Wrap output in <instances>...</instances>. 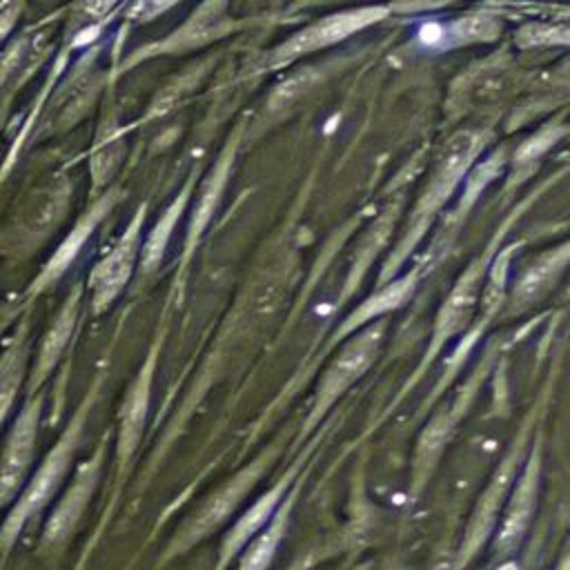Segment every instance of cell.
Returning a JSON list of instances; mask_svg holds the SVG:
<instances>
[{
    "instance_id": "30bf717a",
    "label": "cell",
    "mask_w": 570,
    "mask_h": 570,
    "mask_svg": "<svg viewBox=\"0 0 570 570\" xmlns=\"http://www.w3.org/2000/svg\"><path fill=\"white\" fill-rule=\"evenodd\" d=\"M116 200H118V189H109L87 207V212L76 220V225L69 229V234L62 238V243L53 249L49 261L42 265V269L29 285L27 296H38L40 292L49 289L51 285H56L62 278V274L71 267L78 252L85 247L87 238L94 234V229L100 225V220L109 214V209L114 207Z\"/></svg>"
},
{
    "instance_id": "d6986e66",
    "label": "cell",
    "mask_w": 570,
    "mask_h": 570,
    "mask_svg": "<svg viewBox=\"0 0 570 570\" xmlns=\"http://www.w3.org/2000/svg\"><path fill=\"white\" fill-rule=\"evenodd\" d=\"M568 261H570V243L557 247L554 252H548L546 256H541L534 265H530L523 272V276L514 285L512 303L514 305H528V303L537 301L554 283L557 274L566 267Z\"/></svg>"
},
{
    "instance_id": "ac0fdd59",
    "label": "cell",
    "mask_w": 570,
    "mask_h": 570,
    "mask_svg": "<svg viewBox=\"0 0 570 570\" xmlns=\"http://www.w3.org/2000/svg\"><path fill=\"white\" fill-rule=\"evenodd\" d=\"M479 276L481 272L476 269H470L452 289V294L448 296V301L443 303L441 307V314L436 318V325H434V341H432V350H439V345L459 330L461 323H465L470 309H472V303L476 298V292H479Z\"/></svg>"
},
{
    "instance_id": "7402d4cb",
    "label": "cell",
    "mask_w": 570,
    "mask_h": 570,
    "mask_svg": "<svg viewBox=\"0 0 570 570\" xmlns=\"http://www.w3.org/2000/svg\"><path fill=\"white\" fill-rule=\"evenodd\" d=\"M412 283L414 278H403V281H396L383 289H379L376 294H372L370 298H365L341 325H338V332L334 336V341L361 330L363 325H367L370 321H374L376 316L385 314V312H392L394 307H399L405 296L412 292Z\"/></svg>"
},
{
    "instance_id": "52a82bcc",
    "label": "cell",
    "mask_w": 570,
    "mask_h": 570,
    "mask_svg": "<svg viewBox=\"0 0 570 570\" xmlns=\"http://www.w3.org/2000/svg\"><path fill=\"white\" fill-rule=\"evenodd\" d=\"M42 394H29L16 414L7 441L0 452V510L16 501L24 488L27 474L31 470L38 443V425L42 416Z\"/></svg>"
},
{
    "instance_id": "7a4b0ae2",
    "label": "cell",
    "mask_w": 570,
    "mask_h": 570,
    "mask_svg": "<svg viewBox=\"0 0 570 570\" xmlns=\"http://www.w3.org/2000/svg\"><path fill=\"white\" fill-rule=\"evenodd\" d=\"M274 448L263 452L258 459L249 461L243 470L234 472L220 488H216L191 514L183 521L178 532L171 537L165 559H174L187 550H191L196 543L214 534L232 514L234 510L245 501V497L252 492V488L261 481V476L267 472Z\"/></svg>"
},
{
    "instance_id": "3957f363",
    "label": "cell",
    "mask_w": 570,
    "mask_h": 570,
    "mask_svg": "<svg viewBox=\"0 0 570 570\" xmlns=\"http://www.w3.org/2000/svg\"><path fill=\"white\" fill-rule=\"evenodd\" d=\"M387 9L385 7H356V9H345L338 13L323 16L321 20L294 31L289 38H285L281 45H276L272 51H267L265 65L267 67H285L292 60L321 51L325 47H332L352 33L379 22L385 18Z\"/></svg>"
},
{
    "instance_id": "ffe728a7",
    "label": "cell",
    "mask_w": 570,
    "mask_h": 570,
    "mask_svg": "<svg viewBox=\"0 0 570 570\" xmlns=\"http://www.w3.org/2000/svg\"><path fill=\"white\" fill-rule=\"evenodd\" d=\"M476 136L470 134V131H461L456 134L448 145H445V151H443V158H441V167H439V174L434 178V185L430 189V205L428 209L436 207V203L450 194L452 185L459 180L461 171L468 167L470 158L474 156V149H476Z\"/></svg>"
},
{
    "instance_id": "d4e9b609",
    "label": "cell",
    "mask_w": 570,
    "mask_h": 570,
    "mask_svg": "<svg viewBox=\"0 0 570 570\" xmlns=\"http://www.w3.org/2000/svg\"><path fill=\"white\" fill-rule=\"evenodd\" d=\"M183 0H129V4L122 11V18L131 24H145L169 11Z\"/></svg>"
},
{
    "instance_id": "44dd1931",
    "label": "cell",
    "mask_w": 570,
    "mask_h": 570,
    "mask_svg": "<svg viewBox=\"0 0 570 570\" xmlns=\"http://www.w3.org/2000/svg\"><path fill=\"white\" fill-rule=\"evenodd\" d=\"M534 497H537V459L532 456L530 465L525 468L519 485H517V492H514V499L510 503V510L505 514V521H503V528L499 532V548L501 550H510L514 548V543L521 539L523 530H525V523L532 514V505H534Z\"/></svg>"
},
{
    "instance_id": "ba28073f",
    "label": "cell",
    "mask_w": 570,
    "mask_h": 570,
    "mask_svg": "<svg viewBox=\"0 0 570 570\" xmlns=\"http://www.w3.org/2000/svg\"><path fill=\"white\" fill-rule=\"evenodd\" d=\"M102 459H105V443L91 454V459H87L80 465V470L76 472L71 483L62 492L60 501L51 510V514L45 523V530H42V539H40L45 552L60 550L76 532V528L94 497V490L98 485Z\"/></svg>"
},
{
    "instance_id": "8992f818",
    "label": "cell",
    "mask_w": 570,
    "mask_h": 570,
    "mask_svg": "<svg viewBox=\"0 0 570 570\" xmlns=\"http://www.w3.org/2000/svg\"><path fill=\"white\" fill-rule=\"evenodd\" d=\"M147 205H140L120 238L111 245V249L91 267L89 272V296L91 309L102 314L125 289L131 278L136 261H140L142 247V223H145Z\"/></svg>"
},
{
    "instance_id": "603a6c76",
    "label": "cell",
    "mask_w": 570,
    "mask_h": 570,
    "mask_svg": "<svg viewBox=\"0 0 570 570\" xmlns=\"http://www.w3.org/2000/svg\"><path fill=\"white\" fill-rule=\"evenodd\" d=\"M499 24L488 18V16H470L456 20L450 29L443 31V36L454 38L456 42H468V40H481V38H492L497 33Z\"/></svg>"
},
{
    "instance_id": "5bb4252c",
    "label": "cell",
    "mask_w": 570,
    "mask_h": 570,
    "mask_svg": "<svg viewBox=\"0 0 570 570\" xmlns=\"http://www.w3.org/2000/svg\"><path fill=\"white\" fill-rule=\"evenodd\" d=\"M29 361V321L22 318L9 345L0 352V425L4 423L27 374Z\"/></svg>"
},
{
    "instance_id": "cb8c5ba5",
    "label": "cell",
    "mask_w": 570,
    "mask_h": 570,
    "mask_svg": "<svg viewBox=\"0 0 570 570\" xmlns=\"http://www.w3.org/2000/svg\"><path fill=\"white\" fill-rule=\"evenodd\" d=\"M120 0H73L71 4V20L76 22L78 31L85 27H98L118 4Z\"/></svg>"
},
{
    "instance_id": "e0dca14e",
    "label": "cell",
    "mask_w": 570,
    "mask_h": 570,
    "mask_svg": "<svg viewBox=\"0 0 570 570\" xmlns=\"http://www.w3.org/2000/svg\"><path fill=\"white\" fill-rule=\"evenodd\" d=\"M521 452V445H517L514 452H510V456L503 461V465L497 470L494 479L490 481L488 490L483 492L481 501H479V508L472 517V523L468 528V537H465V557H470L476 546L485 539L488 530L492 528V521L497 517V508L505 494V488L510 485V481L514 479V472H517V465H514V459L517 454Z\"/></svg>"
},
{
    "instance_id": "9a60e30c",
    "label": "cell",
    "mask_w": 570,
    "mask_h": 570,
    "mask_svg": "<svg viewBox=\"0 0 570 570\" xmlns=\"http://www.w3.org/2000/svg\"><path fill=\"white\" fill-rule=\"evenodd\" d=\"M294 499H296V490L289 488L287 497L283 499V503L278 505V510L274 512L269 523L243 548L236 570H269V566L274 561V554H276V550H278V546L285 537Z\"/></svg>"
},
{
    "instance_id": "7c38bea8",
    "label": "cell",
    "mask_w": 570,
    "mask_h": 570,
    "mask_svg": "<svg viewBox=\"0 0 570 570\" xmlns=\"http://www.w3.org/2000/svg\"><path fill=\"white\" fill-rule=\"evenodd\" d=\"M80 298H82V287L73 285L69 296L65 298V303L60 305V309L51 318L47 332L42 334L38 352H36V361L31 365V374H29V381H27L29 383V394L40 392L42 383L49 379V374L58 365L62 352L67 350V345L73 336V330L78 325V318H80Z\"/></svg>"
},
{
    "instance_id": "6da1fadb",
    "label": "cell",
    "mask_w": 570,
    "mask_h": 570,
    "mask_svg": "<svg viewBox=\"0 0 570 570\" xmlns=\"http://www.w3.org/2000/svg\"><path fill=\"white\" fill-rule=\"evenodd\" d=\"M96 390H98V383L87 392V396L82 399V403L76 407L73 416L69 419V423L65 425L62 434L56 439V443L49 448V452L45 454L40 465L33 470V474L29 476V481L16 497L9 514L4 517V521L0 525V554H7L13 548L22 528L38 512H42L49 505V501L62 485V481L71 468V461L80 448L87 416H89V410L96 399Z\"/></svg>"
},
{
    "instance_id": "2e32d148",
    "label": "cell",
    "mask_w": 570,
    "mask_h": 570,
    "mask_svg": "<svg viewBox=\"0 0 570 570\" xmlns=\"http://www.w3.org/2000/svg\"><path fill=\"white\" fill-rule=\"evenodd\" d=\"M194 185H196V176H191L183 187L180 191L176 194V198L163 209V214L156 218L154 227L149 229L147 238L142 240V247H140V269L145 274L154 272L163 256H165V249H167V243L176 229V223L180 220V216L185 214L187 209V203H189V196L194 191Z\"/></svg>"
},
{
    "instance_id": "8fae6325",
    "label": "cell",
    "mask_w": 570,
    "mask_h": 570,
    "mask_svg": "<svg viewBox=\"0 0 570 570\" xmlns=\"http://www.w3.org/2000/svg\"><path fill=\"white\" fill-rule=\"evenodd\" d=\"M294 470H289L287 474H283L276 485H272L267 492H263L232 525L229 530L223 534V541L218 546V557H216V570L227 568L240 552L243 548L269 523V519L274 517V512L278 510V505L283 503V499L289 492V483H292Z\"/></svg>"
},
{
    "instance_id": "83f0119b",
    "label": "cell",
    "mask_w": 570,
    "mask_h": 570,
    "mask_svg": "<svg viewBox=\"0 0 570 570\" xmlns=\"http://www.w3.org/2000/svg\"><path fill=\"white\" fill-rule=\"evenodd\" d=\"M557 570H570V541H568L566 550H563V552H561V557H559Z\"/></svg>"
},
{
    "instance_id": "4fadbf2b",
    "label": "cell",
    "mask_w": 570,
    "mask_h": 570,
    "mask_svg": "<svg viewBox=\"0 0 570 570\" xmlns=\"http://www.w3.org/2000/svg\"><path fill=\"white\" fill-rule=\"evenodd\" d=\"M234 154H236V140L232 138L229 145L225 147V151L218 156V160L214 163V167L209 169L205 183H203V189L196 198V205H194V212H191V218H189V227H187V243H185V261H189V256L194 254L196 245L200 243V236L205 234L218 203H220V196L225 191V185H227V178H229V171H232V163H234Z\"/></svg>"
},
{
    "instance_id": "5b68a950",
    "label": "cell",
    "mask_w": 570,
    "mask_h": 570,
    "mask_svg": "<svg viewBox=\"0 0 570 570\" xmlns=\"http://www.w3.org/2000/svg\"><path fill=\"white\" fill-rule=\"evenodd\" d=\"M234 27L236 22L229 16V0H203L180 27H176L165 38L136 49L122 67L127 69L154 56H176L194 51L218 38H225Z\"/></svg>"
},
{
    "instance_id": "4316f807",
    "label": "cell",
    "mask_w": 570,
    "mask_h": 570,
    "mask_svg": "<svg viewBox=\"0 0 570 570\" xmlns=\"http://www.w3.org/2000/svg\"><path fill=\"white\" fill-rule=\"evenodd\" d=\"M448 2H452V0H401L399 7L416 11V9H434V7H441V4H448Z\"/></svg>"
},
{
    "instance_id": "9c48e42d",
    "label": "cell",
    "mask_w": 570,
    "mask_h": 570,
    "mask_svg": "<svg viewBox=\"0 0 570 570\" xmlns=\"http://www.w3.org/2000/svg\"><path fill=\"white\" fill-rule=\"evenodd\" d=\"M158 352H160V338L149 347L138 374L134 376V381L129 383L122 396V405L118 412V434H116V461H118V472L122 476L129 470V463L134 459V452L138 450V443L147 425Z\"/></svg>"
},
{
    "instance_id": "277c9868",
    "label": "cell",
    "mask_w": 570,
    "mask_h": 570,
    "mask_svg": "<svg viewBox=\"0 0 570 570\" xmlns=\"http://www.w3.org/2000/svg\"><path fill=\"white\" fill-rule=\"evenodd\" d=\"M381 336H383V325L376 323V325L365 327L358 334H354L341 347V352L334 356V361L325 367V372L318 379L312 410L305 421V430H309L314 423H318L325 416V412L338 401V396L356 379H361V374L372 365V361L379 352Z\"/></svg>"
},
{
    "instance_id": "f1b7e54d",
    "label": "cell",
    "mask_w": 570,
    "mask_h": 570,
    "mask_svg": "<svg viewBox=\"0 0 570 570\" xmlns=\"http://www.w3.org/2000/svg\"><path fill=\"white\" fill-rule=\"evenodd\" d=\"M9 312H11V309H7V307H0V334H2V330L7 327V323H9V316H11Z\"/></svg>"
},
{
    "instance_id": "484cf974",
    "label": "cell",
    "mask_w": 570,
    "mask_h": 570,
    "mask_svg": "<svg viewBox=\"0 0 570 570\" xmlns=\"http://www.w3.org/2000/svg\"><path fill=\"white\" fill-rule=\"evenodd\" d=\"M22 9H24V0H0V45L16 29Z\"/></svg>"
}]
</instances>
